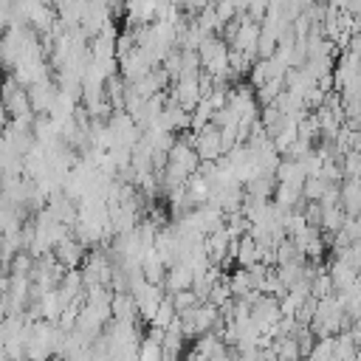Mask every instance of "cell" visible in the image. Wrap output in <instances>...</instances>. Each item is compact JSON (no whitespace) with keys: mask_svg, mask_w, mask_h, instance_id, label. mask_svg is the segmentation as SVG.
Listing matches in <instances>:
<instances>
[{"mask_svg":"<svg viewBox=\"0 0 361 361\" xmlns=\"http://www.w3.org/2000/svg\"><path fill=\"white\" fill-rule=\"evenodd\" d=\"M169 299H172V305H175V310H178V313L192 310V307H197V305H200V299L195 296V290H180V293H175V296H169Z\"/></svg>","mask_w":361,"mask_h":361,"instance_id":"7","label":"cell"},{"mask_svg":"<svg viewBox=\"0 0 361 361\" xmlns=\"http://www.w3.org/2000/svg\"><path fill=\"white\" fill-rule=\"evenodd\" d=\"M192 282H195V271H192L189 265L178 262V265L166 268L164 290H166V296H175V293H180V290H192Z\"/></svg>","mask_w":361,"mask_h":361,"instance_id":"4","label":"cell"},{"mask_svg":"<svg viewBox=\"0 0 361 361\" xmlns=\"http://www.w3.org/2000/svg\"><path fill=\"white\" fill-rule=\"evenodd\" d=\"M178 322V310H175V305H172V299L169 296H164V302L158 305V310H155V316H152V327L155 330H166L169 324H175Z\"/></svg>","mask_w":361,"mask_h":361,"instance_id":"6","label":"cell"},{"mask_svg":"<svg viewBox=\"0 0 361 361\" xmlns=\"http://www.w3.org/2000/svg\"><path fill=\"white\" fill-rule=\"evenodd\" d=\"M56 96H59V85H54L51 79H48V82H39V85H34V87H28L31 107H34V113H39V116H48V113L54 110Z\"/></svg>","mask_w":361,"mask_h":361,"instance_id":"3","label":"cell"},{"mask_svg":"<svg viewBox=\"0 0 361 361\" xmlns=\"http://www.w3.org/2000/svg\"><path fill=\"white\" fill-rule=\"evenodd\" d=\"M110 310H113V322H135L138 319V307H135L133 293H113Z\"/></svg>","mask_w":361,"mask_h":361,"instance_id":"5","label":"cell"},{"mask_svg":"<svg viewBox=\"0 0 361 361\" xmlns=\"http://www.w3.org/2000/svg\"><path fill=\"white\" fill-rule=\"evenodd\" d=\"M172 102L180 104L183 110H195L200 102H203V93H200V73L197 76H180L172 87Z\"/></svg>","mask_w":361,"mask_h":361,"instance_id":"1","label":"cell"},{"mask_svg":"<svg viewBox=\"0 0 361 361\" xmlns=\"http://www.w3.org/2000/svg\"><path fill=\"white\" fill-rule=\"evenodd\" d=\"M54 257H56V262H59L65 271H76V268L87 259V248L71 234V237H65V240L54 248Z\"/></svg>","mask_w":361,"mask_h":361,"instance_id":"2","label":"cell"}]
</instances>
